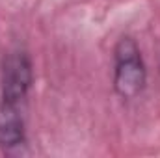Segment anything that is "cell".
<instances>
[{"label": "cell", "mask_w": 160, "mask_h": 158, "mask_svg": "<svg viewBox=\"0 0 160 158\" xmlns=\"http://www.w3.org/2000/svg\"><path fill=\"white\" fill-rule=\"evenodd\" d=\"M147 86V67L138 43L123 36L114 47V91L123 101L138 99Z\"/></svg>", "instance_id": "1"}, {"label": "cell", "mask_w": 160, "mask_h": 158, "mask_svg": "<svg viewBox=\"0 0 160 158\" xmlns=\"http://www.w3.org/2000/svg\"><path fill=\"white\" fill-rule=\"evenodd\" d=\"M34 84L32 58L24 48H13L2 58L0 69V95L2 102L19 106Z\"/></svg>", "instance_id": "2"}, {"label": "cell", "mask_w": 160, "mask_h": 158, "mask_svg": "<svg viewBox=\"0 0 160 158\" xmlns=\"http://www.w3.org/2000/svg\"><path fill=\"white\" fill-rule=\"evenodd\" d=\"M26 143V128L19 106L0 101V147L4 151L19 149Z\"/></svg>", "instance_id": "3"}]
</instances>
